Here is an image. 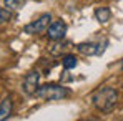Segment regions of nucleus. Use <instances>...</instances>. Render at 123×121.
<instances>
[{"instance_id": "obj_1", "label": "nucleus", "mask_w": 123, "mask_h": 121, "mask_svg": "<svg viewBox=\"0 0 123 121\" xmlns=\"http://www.w3.org/2000/svg\"><path fill=\"white\" fill-rule=\"evenodd\" d=\"M93 104L98 111L102 113H110L115 106H117V101H118V93L117 90L110 88V86H102L100 90H97L93 93Z\"/></svg>"}, {"instance_id": "obj_2", "label": "nucleus", "mask_w": 123, "mask_h": 121, "mask_svg": "<svg viewBox=\"0 0 123 121\" xmlns=\"http://www.w3.org/2000/svg\"><path fill=\"white\" fill-rule=\"evenodd\" d=\"M37 98L42 100H48V101H58L63 98H68L70 96V90L62 86V85H43L38 86L33 93Z\"/></svg>"}, {"instance_id": "obj_3", "label": "nucleus", "mask_w": 123, "mask_h": 121, "mask_svg": "<svg viewBox=\"0 0 123 121\" xmlns=\"http://www.w3.org/2000/svg\"><path fill=\"white\" fill-rule=\"evenodd\" d=\"M106 45H108V40L105 38L103 41H85V43H78L77 45V50L82 53V55H88V57H100L103 55V52H105V48H106Z\"/></svg>"}, {"instance_id": "obj_4", "label": "nucleus", "mask_w": 123, "mask_h": 121, "mask_svg": "<svg viewBox=\"0 0 123 121\" xmlns=\"http://www.w3.org/2000/svg\"><path fill=\"white\" fill-rule=\"evenodd\" d=\"M50 20H52V15H50V13H43L37 20H33V22H30L28 25H25V27H23V32H25V33H30V35L42 33V32H45V30L48 28V22Z\"/></svg>"}, {"instance_id": "obj_5", "label": "nucleus", "mask_w": 123, "mask_h": 121, "mask_svg": "<svg viewBox=\"0 0 123 121\" xmlns=\"http://www.w3.org/2000/svg\"><path fill=\"white\" fill-rule=\"evenodd\" d=\"M47 35L48 38L53 41H62L67 35V23L63 20H55L52 22L47 28Z\"/></svg>"}, {"instance_id": "obj_6", "label": "nucleus", "mask_w": 123, "mask_h": 121, "mask_svg": "<svg viewBox=\"0 0 123 121\" xmlns=\"http://www.w3.org/2000/svg\"><path fill=\"white\" fill-rule=\"evenodd\" d=\"M38 80H40L38 71H28L23 78V91L27 95H33L35 90L38 88Z\"/></svg>"}, {"instance_id": "obj_7", "label": "nucleus", "mask_w": 123, "mask_h": 121, "mask_svg": "<svg viewBox=\"0 0 123 121\" xmlns=\"http://www.w3.org/2000/svg\"><path fill=\"white\" fill-rule=\"evenodd\" d=\"M110 17H111V12H110L108 7H98L95 10V18L100 23H106V22L110 20Z\"/></svg>"}, {"instance_id": "obj_8", "label": "nucleus", "mask_w": 123, "mask_h": 121, "mask_svg": "<svg viewBox=\"0 0 123 121\" xmlns=\"http://www.w3.org/2000/svg\"><path fill=\"white\" fill-rule=\"evenodd\" d=\"M12 113V100L10 98H5V100L0 103V121L7 120Z\"/></svg>"}, {"instance_id": "obj_9", "label": "nucleus", "mask_w": 123, "mask_h": 121, "mask_svg": "<svg viewBox=\"0 0 123 121\" xmlns=\"http://www.w3.org/2000/svg\"><path fill=\"white\" fill-rule=\"evenodd\" d=\"M62 65H63L65 70H72V68H75L78 65V60H77L75 55H65L63 60H62Z\"/></svg>"}, {"instance_id": "obj_10", "label": "nucleus", "mask_w": 123, "mask_h": 121, "mask_svg": "<svg viewBox=\"0 0 123 121\" xmlns=\"http://www.w3.org/2000/svg\"><path fill=\"white\" fill-rule=\"evenodd\" d=\"M25 3H27V0H3L5 8H8V10H20Z\"/></svg>"}, {"instance_id": "obj_11", "label": "nucleus", "mask_w": 123, "mask_h": 121, "mask_svg": "<svg viewBox=\"0 0 123 121\" xmlns=\"http://www.w3.org/2000/svg\"><path fill=\"white\" fill-rule=\"evenodd\" d=\"M10 17H12V13H10L8 8H0V23L8 22V20H10Z\"/></svg>"}]
</instances>
